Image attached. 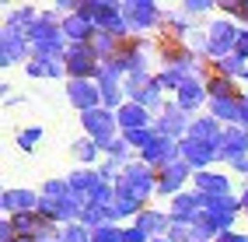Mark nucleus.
Wrapping results in <instances>:
<instances>
[]
</instances>
